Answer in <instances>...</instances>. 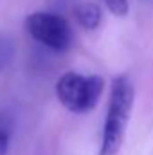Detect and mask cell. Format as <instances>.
<instances>
[{
	"instance_id": "obj_1",
	"label": "cell",
	"mask_w": 153,
	"mask_h": 155,
	"mask_svg": "<svg viewBox=\"0 0 153 155\" xmlns=\"http://www.w3.org/2000/svg\"><path fill=\"white\" fill-rule=\"evenodd\" d=\"M135 99V90L128 76H117L110 87V101L106 119L103 124V137L99 155H117L124 141V132L128 126V119L132 116Z\"/></svg>"
},
{
	"instance_id": "obj_5",
	"label": "cell",
	"mask_w": 153,
	"mask_h": 155,
	"mask_svg": "<svg viewBox=\"0 0 153 155\" xmlns=\"http://www.w3.org/2000/svg\"><path fill=\"white\" fill-rule=\"evenodd\" d=\"M13 58H15V41L5 35H0V74L11 65Z\"/></svg>"
},
{
	"instance_id": "obj_2",
	"label": "cell",
	"mask_w": 153,
	"mask_h": 155,
	"mask_svg": "<svg viewBox=\"0 0 153 155\" xmlns=\"http://www.w3.org/2000/svg\"><path fill=\"white\" fill-rule=\"evenodd\" d=\"M105 90V79L97 74L65 72L56 83V96L60 103L74 114L90 112Z\"/></svg>"
},
{
	"instance_id": "obj_6",
	"label": "cell",
	"mask_w": 153,
	"mask_h": 155,
	"mask_svg": "<svg viewBox=\"0 0 153 155\" xmlns=\"http://www.w3.org/2000/svg\"><path fill=\"white\" fill-rule=\"evenodd\" d=\"M11 146V121L0 114V155H7Z\"/></svg>"
},
{
	"instance_id": "obj_3",
	"label": "cell",
	"mask_w": 153,
	"mask_h": 155,
	"mask_svg": "<svg viewBox=\"0 0 153 155\" xmlns=\"http://www.w3.org/2000/svg\"><path fill=\"white\" fill-rule=\"evenodd\" d=\"M25 29L34 41L54 52L67 51L72 41V31L69 22L56 13L38 11L29 15L25 18Z\"/></svg>"
},
{
	"instance_id": "obj_4",
	"label": "cell",
	"mask_w": 153,
	"mask_h": 155,
	"mask_svg": "<svg viewBox=\"0 0 153 155\" xmlns=\"http://www.w3.org/2000/svg\"><path fill=\"white\" fill-rule=\"evenodd\" d=\"M76 20L83 29L94 31L101 25L103 11L96 2H83L76 7Z\"/></svg>"
},
{
	"instance_id": "obj_7",
	"label": "cell",
	"mask_w": 153,
	"mask_h": 155,
	"mask_svg": "<svg viewBox=\"0 0 153 155\" xmlns=\"http://www.w3.org/2000/svg\"><path fill=\"white\" fill-rule=\"evenodd\" d=\"M105 5L112 15L119 16V18H122L130 13V2L128 0H105Z\"/></svg>"
}]
</instances>
